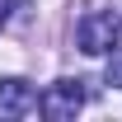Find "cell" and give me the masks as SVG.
Returning a JSON list of instances; mask_svg holds the SVG:
<instances>
[{
	"mask_svg": "<svg viewBox=\"0 0 122 122\" xmlns=\"http://www.w3.org/2000/svg\"><path fill=\"white\" fill-rule=\"evenodd\" d=\"M38 108L52 122H71L85 108V80H56V85H47V94L38 99Z\"/></svg>",
	"mask_w": 122,
	"mask_h": 122,
	"instance_id": "2",
	"label": "cell"
},
{
	"mask_svg": "<svg viewBox=\"0 0 122 122\" xmlns=\"http://www.w3.org/2000/svg\"><path fill=\"white\" fill-rule=\"evenodd\" d=\"M38 113V89L28 80H0V122H14Z\"/></svg>",
	"mask_w": 122,
	"mask_h": 122,
	"instance_id": "3",
	"label": "cell"
},
{
	"mask_svg": "<svg viewBox=\"0 0 122 122\" xmlns=\"http://www.w3.org/2000/svg\"><path fill=\"white\" fill-rule=\"evenodd\" d=\"M117 33H122V19L113 10H89V14L75 24V42L85 56H103L117 47Z\"/></svg>",
	"mask_w": 122,
	"mask_h": 122,
	"instance_id": "1",
	"label": "cell"
},
{
	"mask_svg": "<svg viewBox=\"0 0 122 122\" xmlns=\"http://www.w3.org/2000/svg\"><path fill=\"white\" fill-rule=\"evenodd\" d=\"M0 24H5V10H0Z\"/></svg>",
	"mask_w": 122,
	"mask_h": 122,
	"instance_id": "5",
	"label": "cell"
},
{
	"mask_svg": "<svg viewBox=\"0 0 122 122\" xmlns=\"http://www.w3.org/2000/svg\"><path fill=\"white\" fill-rule=\"evenodd\" d=\"M108 85H117V89H122V47L113 52V61H108Z\"/></svg>",
	"mask_w": 122,
	"mask_h": 122,
	"instance_id": "4",
	"label": "cell"
}]
</instances>
